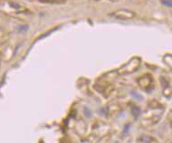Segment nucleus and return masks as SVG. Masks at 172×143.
Segmentation results:
<instances>
[{
    "label": "nucleus",
    "mask_w": 172,
    "mask_h": 143,
    "mask_svg": "<svg viewBox=\"0 0 172 143\" xmlns=\"http://www.w3.org/2000/svg\"><path fill=\"white\" fill-rule=\"evenodd\" d=\"M111 16H113L116 19H120V20H128V19H132L135 16L134 12L130 11V10H126V9H122V10H117L114 13H112L111 15Z\"/></svg>",
    "instance_id": "f257e3e1"
},
{
    "label": "nucleus",
    "mask_w": 172,
    "mask_h": 143,
    "mask_svg": "<svg viewBox=\"0 0 172 143\" xmlns=\"http://www.w3.org/2000/svg\"><path fill=\"white\" fill-rule=\"evenodd\" d=\"M132 114L135 118H138L139 115L141 114V110L138 108V107H133L132 108Z\"/></svg>",
    "instance_id": "f03ea898"
}]
</instances>
